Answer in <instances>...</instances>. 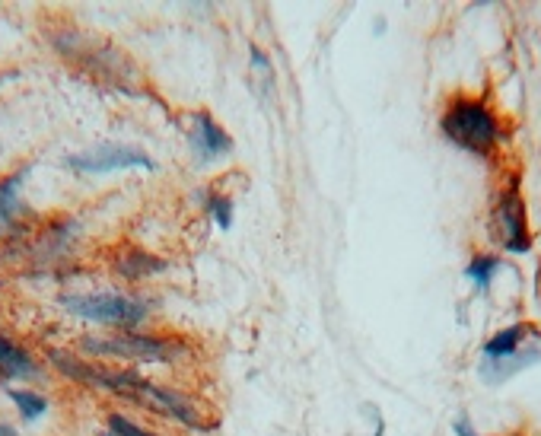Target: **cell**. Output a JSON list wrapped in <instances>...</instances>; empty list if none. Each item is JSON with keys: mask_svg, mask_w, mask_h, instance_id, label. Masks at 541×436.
I'll return each instance as SVG.
<instances>
[{"mask_svg": "<svg viewBox=\"0 0 541 436\" xmlns=\"http://www.w3.org/2000/svg\"><path fill=\"white\" fill-rule=\"evenodd\" d=\"M58 306L71 319L83 325H96L106 331H144V325L156 316L160 303L150 293H134V290H71L58 296Z\"/></svg>", "mask_w": 541, "mask_h": 436, "instance_id": "1", "label": "cell"}, {"mask_svg": "<svg viewBox=\"0 0 541 436\" xmlns=\"http://www.w3.org/2000/svg\"><path fill=\"white\" fill-rule=\"evenodd\" d=\"M77 354L99 363H176L188 354V344L179 338L153 335V331H106V335H83L77 338Z\"/></svg>", "mask_w": 541, "mask_h": 436, "instance_id": "2", "label": "cell"}, {"mask_svg": "<svg viewBox=\"0 0 541 436\" xmlns=\"http://www.w3.org/2000/svg\"><path fill=\"white\" fill-rule=\"evenodd\" d=\"M440 131L449 137V144H456L459 150H468L475 156H487L500 141L494 112L487 109L484 102L468 99V96L449 102L440 118Z\"/></svg>", "mask_w": 541, "mask_h": 436, "instance_id": "3", "label": "cell"}, {"mask_svg": "<svg viewBox=\"0 0 541 436\" xmlns=\"http://www.w3.org/2000/svg\"><path fill=\"white\" fill-rule=\"evenodd\" d=\"M64 169H74L80 176H106V172H118V169H156V160L150 153L137 150L131 144H96L86 147L80 153L64 156Z\"/></svg>", "mask_w": 541, "mask_h": 436, "instance_id": "4", "label": "cell"}, {"mask_svg": "<svg viewBox=\"0 0 541 436\" xmlns=\"http://www.w3.org/2000/svg\"><path fill=\"white\" fill-rule=\"evenodd\" d=\"M144 411L150 414H160V417H169V421H176L188 430H195V433H207V430H214L217 421H211V417H204V411L198 408V401L179 392V389H172V386H156V382H147V389H144Z\"/></svg>", "mask_w": 541, "mask_h": 436, "instance_id": "5", "label": "cell"}, {"mask_svg": "<svg viewBox=\"0 0 541 436\" xmlns=\"http://www.w3.org/2000/svg\"><path fill=\"white\" fill-rule=\"evenodd\" d=\"M494 226H497V236L503 242L506 252H529V230H526V204H522L516 185L506 188L500 201H497V211H494Z\"/></svg>", "mask_w": 541, "mask_h": 436, "instance_id": "6", "label": "cell"}, {"mask_svg": "<svg viewBox=\"0 0 541 436\" xmlns=\"http://www.w3.org/2000/svg\"><path fill=\"white\" fill-rule=\"evenodd\" d=\"M42 376V363L32 357L29 347L13 341L10 335H0V382H7V386H32Z\"/></svg>", "mask_w": 541, "mask_h": 436, "instance_id": "7", "label": "cell"}, {"mask_svg": "<svg viewBox=\"0 0 541 436\" xmlns=\"http://www.w3.org/2000/svg\"><path fill=\"white\" fill-rule=\"evenodd\" d=\"M188 144H191V153L198 156V163H214V160H220V156L233 153V137L217 125V121L211 118V112L191 115Z\"/></svg>", "mask_w": 541, "mask_h": 436, "instance_id": "8", "label": "cell"}, {"mask_svg": "<svg viewBox=\"0 0 541 436\" xmlns=\"http://www.w3.org/2000/svg\"><path fill=\"white\" fill-rule=\"evenodd\" d=\"M166 271H169V261L141 246H128L112 258V274L121 277L125 284H144L150 277H160Z\"/></svg>", "mask_w": 541, "mask_h": 436, "instance_id": "9", "label": "cell"}, {"mask_svg": "<svg viewBox=\"0 0 541 436\" xmlns=\"http://www.w3.org/2000/svg\"><path fill=\"white\" fill-rule=\"evenodd\" d=\"M538 360H541V347H538V341H535V344H529V347H522V351L513 354V357H503V360H481L478 376L487 382V386H500V382L513 379V376L522 373V370H529V366L538 363Z\"/></svg>", "mask_w": 541, "mask_h": 436, "instance_id": "10", "label": "cell"}, {"mask_svg": "<svg viewBox=\"0 0 541 436\" xmlns=\"http://www.w3.org/2000/svg\"><path fill=\"white\" fill-rule=\"evenodd\" d=\"M529 325H510V328H503L497 331V335H491L484 341L481 347V360H503V357H513L519 354L522 347H529L526 338H529Z\"/></svg>", "mask_w": 541, "mask_h": 436, "instance_id": "11", "label": "cell"}, {"mask_svg": "<svg viewBox=\"0 0 541 436\" xmlns=\"http://www.w3.org/2000/svg\"><path fill=\"white\" fill-rule=\"evenodd\" d=\"M7 398L13 401V408H16V414H20L23 424H36L42 414H48V405H51L48 395L29 389V386H10Z\"/></svg>", "mask_w": 541, "mask_h": 436, "instance_id": "12", "label": "cell"}, {"mask_svg": "<svg viewBox=\"0 0 541 436\" xmlns=\"http://www.w3.org/2000/svg\"><path fill=\"white\" fill-rule=\"evenodd\" d=\"M29 176V166L10 172V176L0 179V223H13L16 207H20V188Z\"/></svg>", "mask_w": 541, "mask_h": 436, "instance_id": "13", "label": "cell"}, {"mask_svg": "<svg viewBox=\"0 0 541 436\" xmlns=\"http://www.w3.org/2000/svg\"><path fill=\"white\" fill-rule=\"evenodd\" d=\"M500 274V258L497 255H475L468 261V268H465V277L471 284H475L478 293H487L494 284V277Z\"/></svg>", "mask_w": 541, "mask_h": 436, "instance_id": "14", "label": "cell"}, {"mask_svg": "<svg viewBox=\"0 0 541 436\" xmlns=\"http://www.w3.org/2000/svg\"><path fill=\"white\" fill-rule=\"evenodd\" d=\"M106 430H109L112 436H163V433L150 430L147 424L134 421V417L121 414V411H109V414H106Z\"/></svg>", "mask_w": 541, "mask_h": 436, "instance_id": "15", "label": "cell"}, {"mask_svg": "<svg viewBox=\"0 0 541 436\" xmlns=\"http://www.w3.org/2000/svg\"><path fill=\"white\" fill-rule=\"evenodd\" d=\"M207 214H211V220L220 226V230H230L233 226V201L217 191V195L207 198Z\"/></svg>", "mask_w": 541, "mask_h": 436, "instance_id": "16", "label": "cell"}, {"mask_svg": "<svg viewBox=\"0 0 541 436\" xmlns=\"http://www.w3.org/2000/svg\"><path fill=\"white\" fill-rule=\"evenodd\" d=\"M452 430H456V436H481L475 427H471L468 421H465V417H459V421L456 424H452Z\"/></svg>", "mask_w": 541, "mask_h": 436, "instance_id": "17", "label": "cell"}, {"mask_svg": "<svg viewBox=\"0 0 541 436\" xmlns=\"http://www.w3.org/2000/svg\"><path fill=\"white\" fill-rule=\"evenodd\" d=\"M0 436H20V430H16L13 424H7V421H0Z\"/></svg>", "mask_w": 541, "mask_h": 436, "instance_id": "18", "label": "cell"}]
</instances>
